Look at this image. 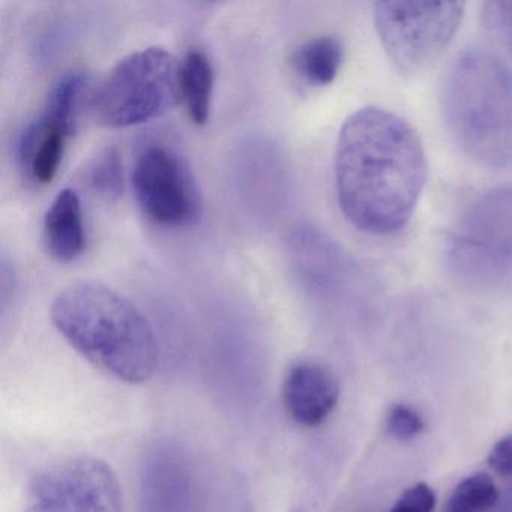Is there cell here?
Returning a JSON list of instances; mask_svg holds the SVG:
<instances>
[{
    "mask_svg": "<svg viewBox=\"0 0 512 512\" xmlns=\"http://www.w3.org/2000/svg\"><path fill=\"white\" fill-rule=\"evenodd\" d=\"M179 94L191 121L205 125L211 115L214 68L200 50H190L179 62Z\"/></svg>",
    "mask_w": 512,
    "mask_h": 512,
    "instance_id": "7c38bea8",
    "label": "cell"
},
{
    "mask_svg": "<svg viewBox=\"0 0 512 512\" xmlns=\"http://www.w3.org/2000/svg\"><path fill=\"white\" fill-rule=\"evenodd\" d=\"M434 508H436V494L433 488L425 482H418L398 497L391 512H433Z\"/></svg>",
    "mask_w": 512,
    "mask_h": 512,
    "instance_id": "ac0fdd59",
    "label": "cell"
},
{
    "mask_svg": "<svg viewBox=\"0 0 512 512\" xmlns=\"http://www.w3.org/2000/svg\"><path fill=\"white\" fill-rule=\"evenodd\" d=\"M446 259L463 283L491 286L512 275V187L482 194L446 241Z\"/></svg>",
    "mask_w": 512,
    "mask_h": 512,
    "instance_id": "5b68a950",
    "label": "cell"
},
{
    "mask_svg": "<svg viewBox=\"0 0 512 512\" xmlns=\"http://www.w3.org/2000/svg\"><path fill=\"white\" fill-rule=\"evenodd\" d=\"M374 26L389 61L400 73L428 70L451 43L464 16L461 2H377Z\"/></svg>",
    "mask_w": 512,
    "mask_h": 512,
    "instance_id": "8992f818",
    "label": "cell"
},
{
    "mask_svg": "<svg viewBox=\"0 0 512 512\" xmlns=\"http://www.w3.org/2000/svg\"><path fill=\"white\" fill-rule=\"evenodd\" d=\"M88 179L95 193L107 200L118 199L124 190V166L118 149L101 152L89 169Z\"/></svg>",
    "mask_w": 512,
    "mask_h": 512,
    "instance_id": "9a60e30c",
    "label": "cell"
},
{
    "mask_svg": "<svg viewBox=\"0 0 512 512\" xmlns=\"http://www.w3.org/2000/svg\"><path fill=\"white\" fill-rule=\"evenodd\" d=\"M134 196L146 215L163 226H187L200 217L202 197L185 161L173 149L151 143L134 161Z\"/></svg>",
    "mask_w": 512,
    "mask_h": 512,
    "instance_id": "ba28073f",
    "label": "cell"
},
{
    "mask_svg": "<svg viewBox=\"0 0 512 512\" xmlns=\"http://www.w3.org/2000/svg\"><path fill=\"white\" fill-rule=\"evenodd\" d=\"M487 461L488 466L499 475H512V436L500 439L491 449Z\"/></svg>",
    "mask_w": 512,
    "mask_h": 512,
    "instance_id": "d6986e66",
    "label": "cell"
},
{
    "mask_svg": "<svg viewBox=\"0 0 512 512\" xmlns=\"http://www.w3.org/2000/svg\"><path fill=\"white\" fill-rule=\"evenodd\" d=\"M59 334L98 370L125 383H143L158 367L154 329L125 296L97 281H79L52 304Z\"/></svg>",
    "mask_w": 512,
    "mask_h": 512,
    "instance_id": "7a4b0ae2",
    "label": "cell"
},
{
    "mask_svg": "<svg viewBox=\"0 0 512 512\" xmlns=\"http://www.w3.org/2000/svg\"><path fill=\"white\" fill-rule=\"evenodd\" d=\"M335 181L341 211L356 229L398 232L412 218L427 182L421 139L395 113L364 107L338 134Z\"/></svg>",
    "mask_w": 512,
    "mask_h": 512,
    "instance_id": "6da1fadb",
    "label": "cell"
},
{
    "mask_svg": "<svg viewBox=\"0 0 512 512\" xmlns=\"http://www.w3.org/2000/svg\"><path fill=\"white\" fill-rule=\"evenodd\" d=\"M44 242L59 262H73L85 250V221L76 191L65 188L53 200L44 217Z\"/></svg>",
    "mask_w": 512,
    "mask_h": 512,
    "instance_id": "8fae6325",
    "label": "cell"
},
{
    "mask_svg": "<svg viewBox=\"0 0 512 512\" xmlns=\"http://www.w3.org/2000/svg\"><path fill=\"white\" fill-rule=\"evenodd\" d=\"M487 31L512 55V0H493L482 7Z\"/></svg>",
    "mask_w": 512,
    "mask_h": 512,
    "instance_id": "2e32d148",
    "label": "cell"
},
{
    "mask_svg": "<svg viewBox=\"0 0 512 512\" xmlns=\"http://www.w3.org/2000/svg\"><path fill=\"white\" fill-rule=\"evenodd\" d=\"M442 112L458 148L481 166H512V71L484 50L458 55L445 74Z\"/></svg>",
    "mask_w": 512,
    "mask_h": 512,
    "instance_id": "3957f363",
    "label": "cell"
},
{
    "mask_svg": "<svg viewBox=\"0 0 512 512\" xmlns=\"http://www.w3.org/2000/svg\"><path fill=\"white\" fill-rule=\"evenodd\" d=\"M499 499L496 482L487 473L467 476L452 491L443 512H490Z\"/></svg>",
    "mask_w": 512,
    "mask_h": 512,
    "instance_id": "5bb4252c",
    "label": "cell"
},
{
    "mask_svg": "<svg viewBox=\"0 0 512 512\" xmlns=\"http://www.w3.org/2000/svg\"><path fill=\"white\" fill-rule=\"evenodd\" d=\"M74 131L46 112L28 125L20 136L17 158L32 181L38 184H50L53 181L64 158L68 139Z\"/></svg>",
    "mask_w": 512,
    "mask_h": 512,
    "instance_id": "30bf717a",
    "label": "cell"
},
{
    "mask_svg": "<svg viewBox=\"0 0 512 512\" xmlns=\"http://www.w3.org/2000/svg\"><path fill=\"white\" fill-rule=\"evenodd\" d=\"M181 101L179 62L160 47L122 59L89 101L95 121L127 128L160 118Z\"/></svg>",
    "mask_w": 512,
    "mask_h": 512,
    "instance_id": "277c9868",
    "label": "cell"
},
{
    "mask_svg": "<svg viewBox=\"0 0 512 512\" xmlns=\"http://www.w3.org/2000/svg\"><path fill=\"white\" fill-rule=\"evenodd\" d=\"M284 406L304 427H317L334 412L340 386L328 368L314 362L293 365L284 379Z\"/></svg>",
    "mask_w": 512,
    "mask_h": 512,
    "instance_id": "9c48e42d",
    "label": "cell"
},
{
    "mask_svg": "<svg viewBox=\"0 0 512 512\" xmlns=\"http://www.w3.org/2000/svg\"><path fill=\"white\" fill-rule=\"evenodd\" d=\"M344 49L337 37H317L302 44L292 64L296 73L311 86H326L334 82L343 65Z\"/></svg>",
    "mask_w": 512,
    "mask_h": 512,
    "instance_id": "4fadbf2b",
    "label": "cell"
},
{
    "mask_svg": "<svg viewBox=\"0 0 512 512\" xmlns=\"http://www.w3.org/2000/svg\"><path fill=\"white\" fill-rule=\"evenodd\" d=\"M386 425H388L389 433L400 440L413 439L424 430L421 416L404 404H395L392 407Z\"/></svg>",
    "mask_w": 512,
    "mask_h": 512,
    "instance_id": "e0dca14e",
    "label": "cell"
},
{
    "mask_svg": "<svg viewBox=\"0 0 512 512\" xmlns=\"http://www.w3.org/2000/svg\"><path fill=\"white\" fill-rule=\"evenodd\" d=\"M23 512H124L122 488L106 461L77 455L32 478Z\"/></svg>",
    "mask_w": 512,
    "mask_h": 512,
    "instance_id": "52a82bcc",
    "label": "cell"
}]
</instances>
